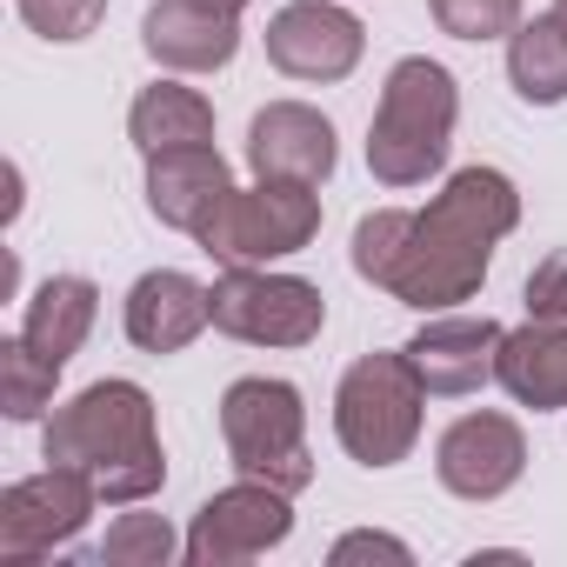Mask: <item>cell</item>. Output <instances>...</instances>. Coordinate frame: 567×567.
I'll return each instance as SVG.
<instances>
[{
    "mask_svg": "<svg viewBox=\"0 0 567 567\" xmlns=\"http://www.w3.org/2000/svg\"><path fill=\"white\" fill-rule=\"evenodd\" d=\"M554 14H560V21H567V0H554Z\"/></svg>",
    "mask_w": 567,
    "mask_h": 567,
    "instance_id": "obj_29",
    "label": "cell"
},
{
    "mask_svg": "<svg viewBox=\"0 0 567 567\" xmlns=\"http://www.w3.org/2000/svg\"><path fill=\"white\" fill-rule=\"evenodd\" d=\"M408 207H374L361 227H354V274L368 280V288H381L388 295V274H394V260H401V240H408Z\"/></svg>",
    "mask_w": 567,
    "mask_h": 567,
    "instance_id": "obj_23",
    "label": "cell"
},
{
    "mask_svg": "<svg viewBox=\"0 0 567 567\" xmlns=\"http://www.w3.org/2000/svg\"><path fill=\"white\" fill-rule=\"evenodd\" d=\"M501 341H507L501 321H487V315H447V321H427L401 354L414 361V374H421L427 394H474V388L494 381Z\"/></svg>",
    "mask_w": 567,
    "mask_h": 567,
    "instance_id": "obj_13",
    "label": "cell"
},
{
    "mask_svg": "<svg viewBox=\"0 0 567 567\" xmlns=\"http://www.w3.org/2000/svg\"><path fill=\"white\" fill-rule=\"evenodd\" d=\"M194 8H214V14H234V21H240V8H247V0H194Z\"/></svg>",
    "mask_w": 567,
    "mask_h": 567,
    "instance_id": "obj_28",
    "label": "cell"
},
{
    "mask_svg": "<svg viewBox=\"0 0 567 567\" xmlns=\"http://www.w3.org/2000/svg\"><path fill=\"white\" fill-rule=\"evenodd\" d=\"M341 147H334V121L308 101H267L247 127V167L260 181H301L321 187L334 174Z\"/></svg>",
    "mask_w": 567,
    "mask_h": 567,
    "instance_id": "obj_11",
    "label": "cell"
},
{
    "mask_svg": "<svg viewBox=\"0 0 567 567\" xmlns=\"http://www.w3.org/2000/svg\"><path fill=\"white\" fill-rule=\"evenodd\" d=\"M520 227V194L501 167H461L414 220H408V240H401V260L388 274V295L421 308V315H441V308H461L481 295L487 280V260H494V240H507Z\"/></svg>",
    "mask_w": 567,
    "mask_h": 567,
    "instance_id": "obj_1",
    "label": "cell"
},
{
    "mask_svg": "<svg viewBox=\"0 0 567 567\" xmlns=\"http://www.w3.org/2000/svg\"><path fill=\"white\" fill-rule=\"evenodd\" d=\"M288 534H295L288 494L267 487V481H254V474H240L234 487H220L214 501H200L181 554L194 567H240V560H260L267 547H280Z\"/></svg>",
    "mask_w": 567,
    "mask_h": 567,
    "instance_id": "obj_9",
    "label": "cell"
},
{
    "mask_svg": "<svg viewBox=\"0 0 567 567\" xmlns=\"http://www.w3.org/2000/svg\"><path fill=\"white\" fill-rule=\"evenodd\" d=\"M141 48L174 74H220L240 54V21L194 8V0H154L141 21Z\"/></svg>",
    "mask_w": 567,
    "mask_h": 567,
    "instance_id": "obj_14",
    "label": "cell"
},
{
    "mask_svg": "<svg viewBox=\"0 0 567 567\" xmlns=\"http://www.w3.org/2000/svg\"><path fill=\"white\" fill-rule=\"evenodd\" d=\"M421 374L408 354H361L334 388V434L361 467H394L421 441Z\"/></svg>",
    "mask_w": 567,
    "mask_h": 567,
    "instance_id": "obj_5",
    "label": "cell"
},
{
    "mask_svg": "<svg viewBox=\"0 0 567 567\" xmlns=\"http://www.w3.org/2000/svg\"><path fill=\"white\" fill-rule=\"evenodd\" d=\"M174 547L181 540H174V527L161 514H121L107 527V540L94 547V560H107V567H167Z\"/></svg>",
    "mask_w": 567,
    "mask_h": 567,
    "instance_id": "obj_22",
    "label": "cell"
},
{
    "mask_svg": "<svg viewBox=\"0 0 567 567\" xmlns=\"http://www.w3.org/2000/svg\"><path fill=\"white\" fill-rule=\"evenodd\" d=\"M220 441L227 461L280 494H301L315 481V454H308V408L295 381L274 374H247L220 394Z\"/></svg>",
    "mask_w": 567,
    "mask_h": 567,
    "instance_id": "obj_4",
    "label": "cell"
},
{
    "mask_svg": "<svg viewBox=\"0 0 567 567\" xmlns=\"http://www.w3.org/2000/svg\"><path fill=\"white\" fill-rule=\"evenodd\" d=\"M361 48H368V28L334 8V0H295L267 21V61L288 74V81H348L361 68Z\"/></svg>",
    "mask_w": 567,
    "mask_h": 567,
    "instance_id": "obj_10",
    "label": "cell"
},
{
    "mask_svg": "<svg viewBox=\"0 0 567 567\" xmlns=\"http://www.w3.org/2000/svg\"><path fill=\"white\" fill-rule=\"evenodd\" d=\"M494 381H501L520 408H534V414L567 408V321H534V315H527V328H514V334L501 341Z\"/></svg>",
    "mask_w": 567,
    "mask_h": 567,
    "instance_id": "obj_17",
    "label": "cell"
},
{
    "mask_svg": "<svg viewBox=\"0 0 567 567\" xmlns=\"http://www.w3.org/2000/svg\"><path fill=\"white\" fill-rule=\"evenodd\" d=\"M94 501H101V487L81 467H61V461H48L41 474L14 481L8 494H0V560L28 567V560L68 547L94 520Z\"/></svg>",
    "mask_w": 567,
    "mask_h": 567,
    "instance_id": "obj_8",
    "label": "cell"
},
{
    "mask_svg": "<svg viewBox=\"0 0 567 567\" xmlns=\"http://www.w3.org/2000/svg\"><path fill=\"white\" fill-rule=\"evenodd\" d=\"M207 321H214L207 288H200L194 274H181V267L141 274L134 295H127V341H134L141 354H181Z\"/></svg>",
    "mask_w": 567,
    "mask_h": 567,
    "instance_id": "obj_15",
    "label": "cell"
},
{
    "mask_svg": "<svg viewBox=\"0 0 567 567\" xmlns=\"http://www.w3.org/2000/svg\"><path fill=\"white\" fill-rule=\"evenodd\" d=\"M41 454L61 467H81L101 501H147L167 481V454L154 434V401L141 381H94L81 388L68 408H54V421L41 427Z\"/></svg>",
    "mask_w": 567,
    "mask_h": 567,
    "instance_id": "obj_2",
    "label": "cell"
},
{
    "mask_svg": "<svg viewBox=\"0 0 567 567\" xmlns=\"http://www.w3.org/2000/svg\"><path fill=\"white\" fill-rule=\"evenodd\" d=\"M507 81L527 107L567 101V21L560 14H534L507 34Z\"/></svg>",
    "mask_w": 567,
    "mask_h": 567,
    "instance_id": "obj_20",
    "label": "cell"
},
{
    "mask_svg": "<svg viewBox=\"0 0 567 567\" xmlns=\"http://www.w3.org/2000/svg\"><path fill=\"white\" fill-rule=\"evenodd\" d=\"M0 381H8V401H0V408H8V421H41L48 401H54L61 368L14 334V341H0Z\"/></svg>",
    "mask_w": 567,
    "mask_h": 567,
    "instance_id": "obj_21",
    "label": "cell"
},
{
    "mask_svg": "<svg viewBox=\"0 0 567 567\" xmlns=\"http://www.w3.org/2000/svg\"><path fill=\"white\" fill-rule=\"evenodd\" d=\"M14 8L41 41H87L107 14V0H14Z\"/></svg>",
    "mask_w": 567,
    "mask_h": 567,
    "instance_id": "obj_25",
    "label": "cell"
},
{
    "mask_svg": "<svg viewBox=\"0 0 567 567\" xmlns=\"http://www.w3.org/2000/svg\"><path fill=\"white\" fill-rule=\"evenodd\" d=\"M527 315L534 321H567V247H554L547 260H534V274H527Z\"/></svg>",
    "mask_w": 567,
    "mask_h": 567,
    "instance_id": "obj_26",
    "label": "cell"
},
{
    "mask_svg": "<svg viewBox=\"0 0 567 567\" xmlns=\"http://www.w3.org/2000/svg\"><path fill=\"white\" fill-rule=\"evenodd\" d=\"M234 194V174L214 147H167V154H147V207L154 220L181 227V234H200V220Z\"/></svg>",
    "mask_w": 567,
    "mask_h": 567,
    "instance_id": "obj_16",
    "label": "cell"
},
{
    "mask_svg": "<svg viewBox=\"0 0 567 567\" xmlns=\"http://www.w3.org/2000/svg\"><path fill=\"white\" fill-rule=\"evenodd\" d=\"M94 315H101V288L87 274H54L34 288L28 315H21V341L34 354H48L54 368H68L81 354V341L94 334Z\"/></svg>",
    "mask_w": 567,
    "mask_h": 567,
    "instance_id": "obj_18",
    "label": "cell"
},
{
    "mask_svg": "<svg viewBox=\"0 0 567 567\" xmlns=\"http://www.w3.org/2000/svg\"><path fill=\"white\" fill-rule=\"evenodd\" d=\"M520 467H527V441L507 414H461L434 447V474L461 501H501L520 481Z\"/></svg>",
    "mask_w": 567,
    "mask_h": 567,
    "instance_id": "obj_12",
    "label": "cell"
},
{
    "mask_svg": "<svg viewBox=\"0 0 567 567\" xmlns=\"http://www.w3.org/2000/svg\"><path fill=\"white\" fill-rule=\"evenodd\" d=\"M328 560H334V567H354V560H394V567H408L414 554H408V540H394V534H341Z\"/></svg>",
    "mask_w": 567,
    "mask_h": 567,
    "instance_id": "obj_27",
    "label": "cell"
},
{
    "mask_svg": "<svg viewBox=\"0 0 567 567\" xmlns=\"http://www.w3.org/2000/svg\"><path fill=\"white\" fill-rule=\"evenodd\" d=\"M427 14L454 41H501L520 28V0H427Z\"/></svg>",
    "mask_w": 567,
    "mask_h": 567,
    "instance_id": "obj_24",
    "label": "cell"
},
{
    "mask_svg": "<svg viewBox=\"0 0 567 567\" xmlns=\"http://www.w3.org/2000/svg\"><path fill=\"white\" fill-rule=\"evenodd\" d=\"M454 114H461V87L441 61L408 54L388 68L374 127H368V167L381 187H421L427 174L447 167L454 147Z\"/></svg>",
    "mask_w": 567,
    "mask_h": 567,
    "instance_id": "obj_3",
    "label": "cell"
},
{
    "mask_svg": "<svg viewBox=\"0 0 567 567\" xmlns=\"http://www.w3.org/2000/svg\"><path fill=\"white\" fill-rule=\"evenodd\" d=\"M127 134L141 154H167V147H214V107L200 87L181 81H154L134 94L127 107Z\"/></svg>",
    "mask_w": 567,
    "mask_h": 567,
    "instance_id": "obj_19",
    "label": "cell"
},
{
    "mask_svg": "<svg viewBox=\"0 0 567 567\" xmlns=\"http://www.w3.org/2000/svg\"><path fill=\"white\" fill-rule=\"evenodd\" d=\"M321 234V194L301 181H260V187H234L207 220H200V254L227 260V267H267L280 254H301Z\"/></svg>",
    "mask_w": 567,
    "mask_h": 567,
    "instance_id": "obj_6",
    "label": "cell"
},
{
    "mask_svg": "<svg viewBox=\"0 0 567 567\" xmlns=\"http://www.w3.org/2000/svg\"><path fill=\"white\" fill-rule=\"evenodd\" d=\"M214 328L247 348H308L328 321V301L301 274H267V267H227L207 288Z\"/></svg>",
    "mask_w": 567,
    "mask_h": 567,
    "instance_id": "obj_7",
    "label": "cell"
}]
</instances>
